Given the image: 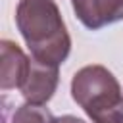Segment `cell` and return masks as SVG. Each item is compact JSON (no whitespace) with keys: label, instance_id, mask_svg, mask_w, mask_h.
<instances>
[{"label":"cell","instance_id":"2","mask_svg":"<svg viewBox=\"0 0 123 123\" xmlns=\"http://www.w3.org/2000/svg\"><path fill=\"white\" fill-rule=\"evenodd\" d=\"M71 96L92 123H123V92L108 67H81L71 79Z\"/></svg>","mask_w":123,"mask_h":123},{"label":"cell","instance_id":"6","mask_svg":"<svg viewBox=\"0 0 123 123\" xmlns=\"http://www.w3.org/2000/svg\"><path fill=\"white\" fill-rule=\"evenodd\" d=\"M12 123H58V119L42 104H29L27 102L13 111Z\"/></svg>","mask_w":123,"mask_h":123},{"label":"cell","instance_id":"7","mask_svg":"<svg viewBox=\"0 0 123 123\" xmlns=\"http://www.w3.org/2000/svg\"><path fill=\"white\" fill-rule=\"evenodd\" d=\"M58 123H85V121L75 115H63V117H58Z\"/></svg>","mask_w":123,"mask_h":123},{"label":"cell","instance_id":"5","mask_svg":"<svg viewBox=\"0 0 123 123\" xmlns=\"http://www.w3.org/2000/svg\"><path fill=\"white\" fill-rule=\"evenodd\" d=\"M0 58H2V71H0V86L2 90L10 88H21L29 67L31 60L25 56V52L12 40L4 38L0 42Z\"/></svg>","mask_w":123,"mask_h":123},{"label":"cell","instance_id":"3","mask_svg":"<svg viewBox=\"0 0 123 123\" xmlns=\"http://www.w3.org/2000/svg\"><path fill=\"white\" fill-rule=\"evenodd\" d=\"M60 73L54 65H44L31 58L29 73L21 85V96L29 104H46L58 88Z\"/></svg>","mask_w":123,"mask_h":123},{"label":"cell","instance_id":"4","mask_svg":"<svg viewBox=\"0 0 123 123\" xmlns=\"http://www.w3.org/2000/svg\"><path fill=\"white\" fill-rule=\"evenodd\" d=\"M77 19L92 31L123 19V0H71Z\"/></svg>","mask_w":123,"mask_h":123},{"label":"cell","instance_id":"1","mask_svg":"<svg viewBox=\"0 0 123 123\" xmlns=\"http://www.w3.org/2000/svg\"><path fill=\"white\" fill-rule=\"evenodd\" d=\"M15 25L31 52V58L60 67L71 52V37L54 0H19Z\"/></svg>","mask_w":123,"mask_h":123}]
</instances>
